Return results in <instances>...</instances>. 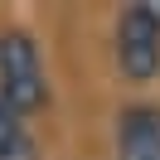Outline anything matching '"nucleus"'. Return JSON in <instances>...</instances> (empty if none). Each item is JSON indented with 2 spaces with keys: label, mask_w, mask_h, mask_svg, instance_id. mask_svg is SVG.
I'll list each match as a JSON object with an SVG mask.
<instances>
[{
  "label": "nucleus",
  "mask_w": 160,
  "mask_h": 160,
  "mask_svg": "<svg viewBox=\"0 0 160 160\" xmlns=\"http://www.w3.org/2000/svg\"><path fill=\"white\" fill-rule=\"evenodd\" d=\"M0 160H39L29 131H24V121L15 117L5 102H0Z\"/></svg>",
  "instance_id": "obj_4"
},
{
  "label": "nucleus",
  "mask_w": 160,
  "mask_h": 160,
  "mask_svg": "<svg viewBox=\"0 0 160 160\" xmlns=\"http://www.w3.org/2000/svg\"><path fill=\"white\" fill-rule=\"evenodd\" d=\"M0 102L15 117H34L39 107H49V73H44L39 44L24 29L0 34Z\"/></svg>",
  "instance_id": "obj_1"
},
{
  "label": "nucleus",
  "mask_w": 160,
  "mask_h": 160,
  "mask_svg": "<svg viewBox=\"0 0 160 160\" xmlns=\"http://www.w3.org/2000/svg\"><path fill=\"white\" fill-rule=\"evenodd\" d=\"M117 68L131 82H150L160 73V0H136L117 20Z\"/></svg>",
  "instance_id": "obj_2"
},
{
  "label": "nucleus",
  "mask_w": 160,
  "mask_h": 160,
  "mask_svg": "<svg viewBox=\"0 0 160 160\" xmlns=\"http://www.w3.org/2000/svg\"><path fill=\"white\" fill-rule=\"evenodd\" d=\"M117 160H160V107H126L117 117Z\"/></svg>",
  "instance_id": "obj_3"
}]
</instances>
